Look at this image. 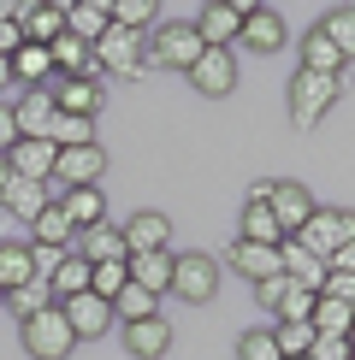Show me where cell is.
Wrapping results in <instances>:
<instances>
[{
	"mask_svg": "<svg viewBox=\"0 0 355 360\" xmlns=\"http://www.w3.org/2000/svg\"><path fill=\"white\" fill-rule=\"evenodd\" d=\"M201 59V36H196V24H154L148 30V41H142V65H160V71H189Z\"/></svg>",
	"mask_w": 355,
	"mask_h": 360,
	"instance_id": "6da1fadb",
	"label": "cell"
},
{
	"mask_svg": "<svg viewBox=\"0 0 355 360\" xmlns=\"http://www.w3.org/2000/svg\"><path fill=\"white\" fill-rule=\"evenodd\" d=\"M337 95H344V77H314V71H296V77H290V124L314 130L320 118L337 107Z\"/></svg>",
	"mask_w": 355,
	"mask_h": 360,
	"instance_id": "7a4b0ae2",
	"label": "cell"
},
{
	"mask_svg": "<svg viewBox=\"0 0 355 360\" xmlns=\"http://www.w3.org/2000/svg\"><path fill=\"white\" fill-rule=\"evenodd\" d=\"M142 41L148 36H137V30H118V24H107V36L95 41V71H107V77H142Z\"/></svg>",
	"mask_w": 355,
	"mask_h": 360,
	"instance_id": "3957f363",
	"label": "cell"
},
{
	"mask_svg": "<svg viewBox=\"0 0 355 360\" xmlns=\"http://www.w3.org/2000/svg\"><path fill=\"white\" fill-rule=\"evenodd\" d=\"M355 243V213L349 207H314V219L302 224V248L320 254V260H332L337 248Z\"/></svg>",
	"mask_w": 355,
	"mask_h": 360,
	"instance_id": "277c9868",
	"label": "cell"
},
{
	"mask_svg": "<svg viewBox=\"0 0 355 360\" xmlns=\"http://www.w3.org/2000/svg\"><path fill=\"white\" fill-rule=\"evenodd\" d=\"M71 349H77V337H71V325H66L59 307L24 319V354L30 360H71Z\"/></svg>",
	"mask_w": 355,
	"mask_h": 360,
	"instance_id": "5b68a950",
	"label": "cell"
},
{
	"mask_svg": "<svg viewBox=\"0 0 355 360\" xmlns=\"http://www.w3.org/2000/svg\"><path fill=\"white\" fill-rule=\"evenodd\" d=\"M172 295L178 302H213L219 295V260L213 254H172Z\"/></svg>",
	"mask_w": 355,
	"mask_h": 360,
	"instance_id": "8992f818",
	"label": "cell"
},
{
	"mask_svg": "<svg viewBox=\"0 0 355 360\" xmlns=\"http://www.w3.org/2000/svg\"><path fill=\"white\" fill-rule=\"evenodd\" d=\"M255 6V0H207V6L196 12V36H201V48H231L237 36H243V12Z\"/></svg>",
	"mask_w": 355,
	"mask_h": 360,
	"instance_id": "52a82bcc",
	"label": "cell"
},
{
	"mask_svg": "<svg viewBox=\"0 0 355 360\" xmlns=\"http://www.w3.org/2000/svg\"><path fill=\"white\" fill-rule=\"evenodd\" d=\"M243 41L255 59H273V53H285V41H290V30H285V18H278V6H249L243 12Z\"/></svg>",
	"mask_w": 355,
	"mask_h": 360,
	"instance_id": "ba28073f",
	"label": "cell"
},
{
	"mask_svg": "<svg viewBox=\"0 0 355 360\" xmlns=\"http://www.w3.org/2000/svg\"><path fill=\"white\" fill-rule=\"evenodd\" d=\"M184 77H189L196 95H213L219 101V95H231V89H237V59H231V48H201V59L184 71Z\"/></svg>",
	"mask_w": 355,
	"mask_h": 360,
	"instance_id": "9c48e42d",
	"label": "cell"
},
{
	"mask_svg": "<svg viewBox=\"0 0 355 360\" xmlns=\"http://www.w3.org/2000/svg\"><path fill=\"white\" fill-rule=\"evenodd\" d=\"M101 172H107V148H66L54 166V184L59 189H101Z\"/></svg>",
	"mask_w": 355,
	"mask_h": 360,
	"instance_id": "30bf717a",
	"label": "cell"
},
{
	"mask_svg": "<svg viewBox=\"0 0 355 360\" xmlns=\"http://www.w3.org/2000/svg\"><path fill=\"white\" fill-rule=\"evenodd\" d=\"M266 207H273V219H278V231H285V236H302V224L308 219H314V195H308V184H290V177H278V184H273V201H266Z\"/></svg>",
	"mask_w": 355,
	"mask_h": 360,
	"instance_id": "8fae6325",
	"label": "cell"
},
{
	"mask_svg": "<svg viewBox=\"0 0 355 360\" xmlns=\"http://www.w3.org/2000/svg\"><path fill=\"white\" fill-rule=\"evenodd\" d=\"M59 313H66L77 342H95L113 331V302H101V295H71V302H59Z\"/></svg>",
	"mask_w": 355,
	"mask_h": 360,
	"instance_id": "7c38bea8",
	"label": "cell"
},
{
	"mask_svg": "<svg viewBox=\"0 0 355 360\" xmlns=\"http://www.w3.org/2000/svg\"><path fill=\"white\" fill-rule=\"evenodd\" d=\"M12 177H24V184H54V166H59V148L42 142V136H24L18 148L6 154Z\"/></svg>",
	"mask_w": 355,
	"mask_h": 360,
	"instance_id": "4fadbf2b",
	"label": "cell"
},
{
	"mask_svg": "<svg viewBox=\"0 0 355 360\" xmlns=\"http://www.w3.org/2000/svg\"><path fill=\"white\" fill-rule=\"evenodd\" d=\"M118 231H125V248L130 254H172V219L154 213V207L137 213V219H125Z\"/></svg>",
	"mask_w": 355,
	"mask_h": 360,
	"instance_id": "5bb4252c",
	"label": "cell"
},
{
	"mask_svg": "<svg viewBox=\"0 0 355 360\" xmlns=\"http://www.w3.org/2000/svg\"><path fill=\"white\" fill-rule=\"evenodd\" d=\"M59 195H66L59 184H24V177H12V184H6V195H0V207H6L12 219L36 224V219H42V207H54Z\"/></svg>",
	"mask_w": 355,
	"mask_h": 360,
	"instance_id": "9a60e30c",
	"label": "cell"
},
{
	"mask_svg": "<svg viewBox=\"0 0 355 360\" xmlns=\"http://www.w3.org/2000/svg\"><path fill=\"white\" fill-rule=\"evenodd\" d=\"M24 243H30V248L71 254V248H77V224L59 213V201H54V207H42V219H36V224H24Z\"/></svg>",
	"mask_w": 355,
	"mask_h": 360,
	"instance_id": "2e32d148",
	"label": "cell"
},
{
	"mask_svg": "<svg viewBox=\"0 0 355 360\" xmlns=\"http://www.w3.org/2000/svg\"><path fill=\"white\" fill-rule=\"evenodd\" d=\"M278 266H285V278H296V283H308V290H325V278H332V266L320 260V254H308L302 248V236H285L278 243Z\"/></svg>",
	"mask_w": 355,
	"mask_h": 360,
	"instance_id": "e0dca14e",
	"label": "cell"
},
{
	"mask_svg": "<svg viewBox=\"0 0 355 360\" xmlns=\"http://www.w3.org/2000/svg\"><path fill=\"white\" fill-rule=\"evenodd\" d=\"M101 101H107V89L95 77H54V107L71 112V118H95Z\"/></svg>",
	"mask_w": 355,
	"mask_h": 360,
	"instance_id": "ac0fdd59",
	"label": "cell"
},
{
	"mask_svg": "<svg viewBox=\"0 0 355 360\" xmlns=\"http://www.w3.org/2000/svg\"><path fill=\"white\" fill-rule=\"evenodd\" d=\"M219 266H231V272L249 278V283H266V278L285 272V266H278V248H261V243H231Z\"/></svg>",
	"mask_w": 355,
	"mask_h": 360,
	"instance_id": "d6986e66",
	"label": "cell"
},
{
	"mask_svg": "<svg viewBox=\"0 0 355 360\" xmlns=\"http://www.w3.org/2000/svg\"><path fill=\"white\" fill-rule=\"evenodd\" d=\"M71 254H83L89 266H107V260H130V248H125V231L107 219V224H95V231H77V248Z\"/></svg>",
	"mask_w": 355,
	"mask_h": 360,
	"instance_id": "ffe728a7",
	"label": "cell"
},
{
	"mask_svg": "<svg viewBox=\"0 0 355 360\" xmlns=\"http://www.w3.org/2000/svg\"><path fill=\"white\" fill-rule=\"evenodd\" d=\"M125 349H130V360H166V349H172L166 313L160 319H142V325H125Z\"/></svg>",
	"mask_w": 355,
	"mask_h": 360,
	"instance_id": "44dd1931",
	"label": "cell"
},
{
	"mask_svg": "<svg viewBox=\"0 0 355 360\" xmlns=\"http://www.w3.org/2000/svg\"><path fill=\"white\" fill-rule=\"evenodd\" d=\"M18 30L24 41H36V48H54L59 36H66V6H18Z\"/></svg>",
	"mask_w": 355,
	"mask_h": 360,
	"instance_id": "7402d4cb",
	"label": "cell"
},
{
	"mask_svg": "<svg viewBox=\"0 0 355 360\" xmlns=\"http://www.w3.org/2000/svg\"><path fill=\"white\" fill-rule=\"evenodd\" d=\"M54 112H59V107H54V89H24V95L12 101V118H18V136H42Z\"/></svg>",
	"mask_w": 355,
	"mask_h": 360,
	"instance_id": "603a6c76",
	"label": "cell"
},
{
	"mask_svg": "<svg viewBox=\"0 0 355 360\" xmlns=\"http://www.w3.org/2000/svg\"><path fill=\"white\" fill-rule=\"evenodd\" d=\"M24 283H36V260H30L24 236H12V243H0V295L24 290Z\"/></svg>",
	"mask_w": 355,
	"mask_h": 360,
	"instance_id": "cb8c5ba5",
	"label": "cell"
},
{
	"mask_svg": "<svg viewBox=\"0 0 355 360\" xmlns=\"http://www.w3.org/2000/svg\"><path fill=\"white\" fill-rule=\"evenodd\" d=\"M59 213L77 224V231H95V224H107V195L101 189H66L59 195Z\"/></svg>",
	"mask_w": 355,
	"mask_h": 360,
	"instance_id": "d4e9b609",
	"label": "cell"
},
{
	"mask_svg": "<svg viewBox=\"0 0 355 360\" xmlns=\"http://www.w3.org/2000/svg\"><path fill=\"white\" fill-rule=\"evenodd\" d=\"M42 142H54L59 154H66V148H95V118L54 112V118H48V130H42Z\"/></svg>",
	"mask_w": 355,
	"mask_h": 360,
	"instance_id": "484cf974",
	"label": "cell"
},
{
	"mask_svg": "<svg viewBox=\"0 0 355 360\" xmlns=\"http://www.w3.org/2000/svg\"><path fill=\"white\" fill-rule=\"evenodd\" d=\"M237 243H261V248L285 243V231H278V219H273L266 201H243V231H237Z\"/></svg>",
	"mask_w": 355,
	"mask_h": 360,
	"instance_id": "4316f807",
	"label": "cell"
},
{
	"mask_svg": "<svg viewBox=\"0 0 355 360\" xmlns=\"http://www.w3.org/2000/svg\"><path fill=\"white\" fill-rule=\"evenodd\" d=\"M344 65H349V59L337 53L320 30H308V36H302V71H314V77H344Z\"/></svg>",
	"mask_w": 355,
	"mask_h": 360,
	"instance_id": "83f0119b",
	"label": "cell"
},
{
	"mask_svg": "<svg viewBox=\"0 0 355 360\" xmlns=\"http://www.w3.org/2000/svg\"><path fill=\"white\" fill-rule=\"evenodd\" d=\"M107 24H113V12L101 6V0H83V6H66V30L77 41H89V48H95L101 36H107Z\"/></svg>",
	"mask_w": 355,
	"mask_h": 360,
	"instance_id": "f1b7e54d",
	"label": "cell"
},
{
	"mask_svg": "<svg viewBox=\"0 0 355 360\" xmlns=\"http://www.w3.org/2000/svg\"><path fill=\"white\" fill-rule=\"evenodd\" d=\"M130 283L148 295L172 290V254H130Z\"/></svg>",
	"mask_w": 355,
	"mask_h": 360,
	"instance_id": "f546056e",
	"label": "cell"
},
{
	"mask_svg": "<svg viewBox=\"0 0 355 360\" xmlns=\"http://www.w3.org/2000/svg\"><path fill=\"white\" fill-rule=\"evenodd\" d=\"M48 290H54V307L71 302V295H89V260H83V254H66L59 272L48 278Z\"/></svg>",
	"mask_w": 355,
	"mask_h": 360,
	"instance_id": "4dcf8cb0",
	"label": "cell"
},
{
	"mask_svg": "<svg viewBox=\"0 0 355 360\" xmlns=\"http://www.w3.org/2000/svg\"><path fill=\"white\" fill-rule=\"evenodd\" d=\"M314 337H349V325H355V307H344V302H332V295H320L314 302Z\"/></svg>",
	"mask_w": 355,
	"mask_h": 360,
	"instance_id": "1f68e13d",
	"label": "cell"
},
{
	"mask_svg": "<svg viewBox=\"0 0 355 360\" xmlns=\"http://www.w3.org/2000/svg\"><path fill=\"white\" fill-rule=\"evenodd\" d=\"M320 36L332 41L344 59H355V6H332V12L320 18Z\"/></svg>",
	"mask_w": 355,
	"mask_h": 360,
	"instance_id": "d6a6232c",
	"label": "cell"
},
{
	"mask_svg": "<svg viewBox=\"0 0 355 360\" xmlns=\"http://www.w3.org/2000/svg\"><path fill=\"white\" fill-rule=\"evenodd\" d=\"M113 313L125 325H142V319H160V295H148V290H137V283H125L118 290V302H113Z\"/></svg>",
	"mask_w": 355,
	"mask_h": 360,
	"instance_id": "836d02e7",
	"label": "cell"
},
{
	"mask_svg": "<svg viewBox=\"0 0 355 360\" xmlns=\"http://www.w3.org/2000/svg\"><path fill=\"white\" fill-rule=\"evenodd\" d=\"M130 283V260H107V266H89V295L101 302H118V290Z\"/></svg>",
	"mask_w": 355,
	"mask_h": 360,
	"instance_id": "e575fe53",
	"label": "cell"
},
{
	"mask_svg": "<svg viewBox=\"0 0 355 360\" xmlns=\"http://www.w3.org/2000/svg\"><path fill=\"white\" fill-rule=\"evenodd\" d=\"M48 307H54V290H48V283H42V278L6 295V313H18V325H24V319H36V313H48Z\"/></svg>",
	"mask_w": 355,
	"mask_h": 360,
	"instance_id": "d590c367",
	"label": "cell"
},
{
	"mask_svg": "<svg viewBox=\"0 0 355 360\" xmlns=\"http://www.w3.org/2000/svg\"><path fill=\"white\" fill-rule=\"evenodd\" d=\"M107 12H113V24H118V30H137V36H148V30L160 24L154 0H118V6H107Z\"/></svg>",
	"mask_w": 355,
	"mask_h": 360,
	"instance_id": "8d00e7d4",
	"label": "cell"
},
{
	"mask_svg": "<svg viewBox=\"0 0 355 360\" xmlns=\"http://www.w3.org/2000/svg\"><path fill=\"white\" fill-rule=\"evenodd\" d=\"M273 337H278V354L285 360H302L314 349V325H273Z\"/></svg>",
	"mask_w": 355,
	"mask_h": 360,
	"instance_id": "74e56055",
	"label": "cell"
},
{
	"mask_svg": "<svg viewBox=\"0 0 355 360\" xmlns=\"http://www.w3.org/2000/svg\"><path fill=\"white\" fill-rule=\"evenodd\" d=\"M237 360H285V354H278V337L273 331H243V337H237Z\"/></svg>",
	"mask_w": 355,
	"mask_h": 360,
	"instance_id": "f35d334b",
	"label": "cell"
},
{
	"mask_svg": "<svg viewBox=\"0 0 355 360\" xmlns=\"http://www.w3.org/2000/svg\"><path fill=\"white\" fill-rule=\"evenodd\" d=\"M308 360H355V354H349V337H314Z\"/></svg>",
	"mask_w": 355,
	"mask_h": 360,
	"instance_id": "ab89813d",
	"label": "cell"
},
{
	"mask_svg": "<svg viewBox=\"0 0 355 360\" xmlns=\"http://www.w3.org/2000/svg\"><path fill=\"white\" fill-rule=\"evenodd\" d=\"M285 290H290V278L278 272V278H266V283H255V302H261L266 313H278V302H285Z\"/></svg>",
	"mask_w": 355,
	"mask_h": 360,
	"instance_id": "60d3db41",
	"label": "cell"
},
{
	"mask_svg": "<svg viewBox=\"0 0 355 360\" xmlns=\"http://www.w3.org/2000/svg\"><path fill=\"white\" fill-rule=\"evenodd\" d=\"M320 295H332V302L355 307V278H349V272H332V278H325V290H320Z\"/></svg>",
	"mask_w": 355,
	"mask_h": 360,
	"instance_id": "b9f144b4",
	"label": "cell"
},
{
	"mask_svg": "<svg viewBox=\"0 0 355 360\" xmlns=\"http://www.w3.org/2000/svg\"><path fill=\"white\" fill-rule=\"evenodd\" d=\"M18 142H24V136H18V118H12V107L0 101V160H6V154H12Z\"/></svg>",
	"mask_w": 355,
	"mask_h": 360,
	"instance_id": "7bdbcfd3",
	"label": "cell"
},
{
	"mask_svg": "<svg viewBox=\"0 0 355 360\" xmlns=\"http://www.w3.org/2000/svg\"><path fill=\"white\" fill-rule=\"evenodd\" d=\"M18 48H24V30H18V18H6L0 24V59H12Z\"/></svg>",
	"mask_w": 355,
	"mask_h": 360,
	"instance_id": "ee69618b",
	"label": "cell"
},
{
	"mask_svg": "<svg viewBox=\"0 0 355 360\" xmlns=\"http://www.w3.org/2000/svg\"><path fill=\"white\" fill-rule=\"evenodd\" d=\"M325 266H332V272H349V278H355V243H349V248H337Z\"/></svg>",
	"mask_w": 355,
	"mask_h": 360,
	"instance_id": "f6af8a7d",
	"label": "cell"
},
{
	"mask_svg": "<svg viewBox=\"0 0 355 360\" xmlns=\"http://www.w3.org/2000/svg\"><path fill=\"white\" fill-rule=\"evenodd\" d=\"M273 184H278V177H261V184H249V201H273Z\"/></svg>",
	"mask_w": 355,
	"mask_h": 360,
	"instance_id": "bcb514c9",
	"label": "cell"
},
{
	"mask_svg": "<svg viewBox=\"0 0 355 360\" xmlns=\"http://www.w3.org/2000/svg\"><path fill=\"white\" fill-rule=\"evenodd\" d=\"M12 89V59H0V95Z\"/></svg>",
	"mask_w": 355,
	"mask_h": 360,
	"instance_id": "7dc6e473",
	"label": "cell"
},
{
	"mask_svg": "<svg viewBox=\"0 0 355 360\" xmlns=\"http://www.w3.org/2000/svg\"><path fill=\"white\" fill-rule=\"evenodd\" d=\"M6 184H12V166H6V160H0V195H6Z\"/></svg>",
	"mask_w": 355,
	"mask_h": 360,
	"instance_id": "c3c4849f",
	"label": "cell"
},
{
	"mask_svg": "<svg viewBox=\"0 0 355 360\" xmlns=\"http://www.w3.org/2000/svg\"><path fill=\"white\" fill-rule=\"evenodd\" d=\"M349 354H355V325H349Z\"/></svg>",
	"mask_w": 355,
	"mask_h": 360,
	"instance_id": "681fc988",
	"label": "cell"
},
{
	"mask_svg": "<svg viewBox=\"0 0 355 360\" xmlns=\"http://www.w3.org/2000/svg\"><path fill=\"white\" fill-rule=\"evenodd\" d=\"M0 313H6V295H0Z\"/></svg>",
	"mask_w": 355,
	"mask_h": 360,
	"instance_id": "f907efd6",
	"label": "cell"
},
{
	"mask_svg": "<svg viewBox=\"0 0 355 360\" xmlns=\"http://www.w3.org/2000/svg\"><path fill=\"white\" fill-rule=\"evenodd\" d=\"M302 360H308V354H302Z\"/></svg>",
	"mask_w": 355,
	"mask_h": 360,
	"instance_id": "816d5d0a",
	"label": "cell"
}]
</instances>
